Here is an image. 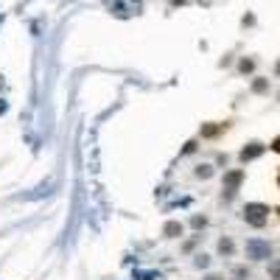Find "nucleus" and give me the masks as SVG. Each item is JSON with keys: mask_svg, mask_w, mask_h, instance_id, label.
<instances>
[{"mask_svg": "<svg viewBox=\"0 0 280 280\" xmlns=\"http://www.w3.org/2000/svg\"><path fill=\"white\" fill-rule=\"evenodd\" d=\"M244 249H246V258H249V261H266V258H272L269 241H261V238H249Z\"/></svg>", "mask_w": 280, "mask_h": 280, "instance_id": "obj_1", "label": "nucleus"}, {"mask_svg": "<svg viewBox=\"0 0 280 280\" xmlns=\"http://www.w3.org/2000/svg\"><path fill=\"white\" fill-rule=\"evenodd\" d=\"M266 216H269V207H266V205H258V202H252V205H246V207H244V222L252 224V227H263V224H266Z\"/></svg>", "mask_w": 280, "mask_h": 280, "instance_id": "obj_2", "label": "nucleus"}, {"mask_svg": "<svg viewBox=\"0 0 280 280\" xmlns=\"http://www.w3.org/2000/svg\"><path fill=\"white\" fill-rule=\"evenodd\" d=\"M263 151H266V146H263V143H249V146H244V149H241V160H244V163H249V160L261 157Z\"/></svg>", "mask_w": 280, "mask_h": 280, "instance_id": "obj_3", "label": "nucleus"}, {"mask_svg": "<svg viewBox=\"0 0 280 280\" xmlns=\"http://www.w3.org/2000/svg\"><path fill=\"white\" fill-rule=\"evenodd\" d=\"M241 182H244V171H227L224 174V190H238Z\"/></svg>", "mask_w": 280, "mask_h": 280, "instance_id": "obj_4", "label": "nucleus"}, {"mask_svg": "<svg viewBox=\"0 0 280 280\" xmlns=\"http://www.w3.org/2000/svg\"><path fill=\"white\" fill-rule=\"evenodd\" d=\"M182 230H185V227H182V222H166L163 235H166V238H179V235H182Z\"/></svg>", "mask_w": 280, "mask_h": 280, "instance_id": "obj_5", "label": "nucleus"}, {"mask_svg": "<svg viewBox=\"0 0 280 280\" xmlns=\"http://www.w3.org/2000/svg\"><path fill=\"white\" fill-rule=\"evenodd\" d=\"M235 252V244H233V238H222V241H219V255H233Z\"/></svg>", "mask_w": 280, "mask_h": 280, "instance_id": "obj_6", "label": "nucleus"}, {"mask_svg": "<svg viewBox=\"0 0 280 280\" xmlns=\"http://www.w3.org/2000/svg\"><path fill=\"white\" fill-rule=\"evenodd\" d=\"M199 179H210L213 177V166L210 163H205V166H196V171H193Z\"/></svg>", "mask_w": 280, "mask_h": 280, "instance_id": "obj_7", "label": "nucleus"}, {"mask_svg": "<svg viewBox=\"0 0 280 280\" xmlns=\"http://www.w3.org/2000/svg\"><path fill=\"white\" fill-rule=\"evenodd\" d=\"M252 93H258V95H261V93H269V78H255V81H252Z\"/></svg>", "mask_w": 280, "mask_h": 280, "instance_id": "obj_8", "label": "nucleus"}, {"mask_svg": "<svg viewBox=\"0 0 280 280\" xmlns=\"http://www.w3.org/2000/svg\"><path fill=\"white\" fill-rule=\"evenodd\" d=\"M193 266H196V269H207V266H210V258L205 255V252H199V255L193 258Z\"/></svg>", "mask_w": 280, "mask_h": 280, "instance_id": "obj_9", "label": "nucleus"}, {"mask_svg": "<svg viewBox=\"0 0 280 280\" xmlns=\"http://www.w3.org/2000/svg\"><path fill=\"white\" fill-rule=\"evenodd\" d=\"M238 70H241V73H252V70H255V59H241V62H238Z\"/></svg>", "mask_w": 280, "mask_h": 280, "instance_id": "obj_10", "label": "nucleus"}, {"mask_svg": "<svg viewBox=\"0 0 280 280\" xmlns=\"http://www.w3.org/2000/svg\"><path fill=\"white\" fill-rule=\"evenodd\" d=\"M219 132H222V126H213V123H207V126H202V137H216Z\"/></svg>", "mask_w": 280, "mask_h": 280, "instance_id": "obj_11", "label": "nucleus"}, {"mask_svg": "<svg viewBox=\"0 0 280 280\" xmlns=\"http://www.w3.org/2000/svg\"><path fill=\"white\" fill-rule=\"evenodd\" d=\"M190 227H193V230H205V227H207V219H205V216H190Z\"/></svg>", "mask_w": 280, "mask_h": 280, "instance_id": "obj_12", "label": "nucleus"}, {"mask_svg": "<svg viewBox=\"0 0 280 280\" xmlns=\"http://www.w3.org/2000/svg\"><path fill=\"white\" fill-rule=\"evenodd\" d=\"M269 275H272V280H280V261L269 263Z\"/></svg>", "mask_w": 280, "mask_h": 280, "instance_id": "obj_13", "label": "nucleus"}, {"mask_svg": "<svg viewBox=\"0 0 280 280\" xmlns=\"http://www.w3.org/2000/svg\"><path fill=\"white\" fill-rule=\"evenodd\" d=\"M241 25H255V14H244V20H241Z\"/></svg>", "mask_w": 280, "mask_h": 280, "instance_id": "obj_14", "label": "nucleus"}, {"mask_svg": "<svg viewBox=\"0 0 280 280\" xmlns=\"http://www.w3.org/2000/svg\"><path fill=\"white\" fill-rule=\"evenodd\" d=\"M193 151H196V143H193V140H190V143L185 146V149H182V154H193Z\"/></svg>", "mask_w": 280, "mask_h": 280, "instance_id": "obj_15", "label": "nucleus"}, {"mask_svg": "<svg viewBox=\"0 0 280 280\" xmlns=\"http://www.w3.org/2000/svg\"><path fill=\"white\" fill-rule=\"evenodd\" d=\"M235 278H249V272H246L244 266H238V269H235Z\"/></svg>", "mask_w": 280, "mask_h": 280, "instance_id": "obj_16", "label": "nucleus"}, {"mask_svg": "<svg viewBox=\"0 0 280 280\" xmlns=\"http://www.w3.org/2000/svg\"><path fill=\"white\" fill-rule=\"evenodd\" d=\"M205 280H222V275H207Z\"/></svg>", "mask_w": 280, "mask_h": 280, "instance_id": "obj_17", "label": "nucleus"}, {"mask_svg": "<svg viewBox=\"0 0 280 280\" xmlns=\"http://www.w3.org/2000/svg\"><path fill=\"white\" fill-rule=\"evenodd\" d=\"M182 3H185V0H171V6H182Z\"/></svg>", "mask_w": 280, "mask_h": 280, "instance_id": "obj_18", "label": "nucleus"}, {"mask_svg": "<svg viewBox=\"0 0 280 280\" xmlns=\"http://www.w3.org/2000/svg\"><path fill=\"white\" fill-rule=\"evenodd\" d=\"M275 151H280V137H278V140H275Z\"/></svg>", "mask_w": 280, "mask_h": 280, "instance_id": "obj_19", "label": "nucleus"}, {"mask_svg": "<svg viewBox=\"0 0 280 280\" xmlns=\"http://www.w3.org/2000/svg\"><path fill=\"white\" fill-rule=\"evenodd\" d=\"M275 73H278V76H280V62H278V65H275Z\"/></svg>", "mask_w": 280, "mask_h": 280, "instance_id": "obj_20", "label": "nucleus"}, {"mask_svg": "<svg viewBox=\"0 0 280 280\" xmlns=\"http://www.w3.org/2000/svg\"><path fill=\"white\" fill-rule=\"evenodd\" d=\"M238 280H241V278H238Z\"/></svg>", "mask_w": 280, "mask_h": 280, "instance_id": "obj_21", "label": "nucleus"}]
</instances>
